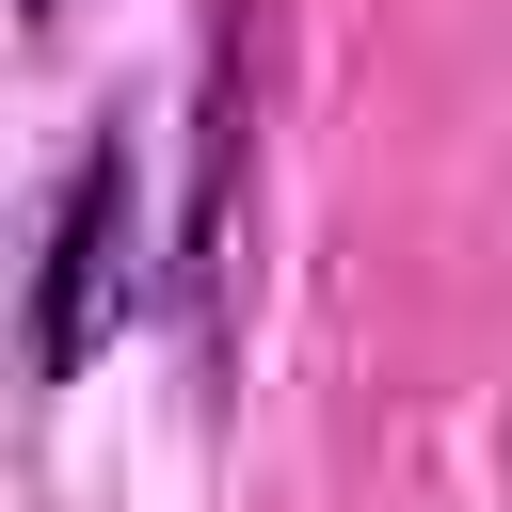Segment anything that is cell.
Segmentation results:
<instances>
[{"label": "cell", "mask_w": 512, "mask_h": 512, "mask_svg": "<svg viewBox=\"0 0 512 512\" xmlns=\"http://www.w3.org/2000/svg\"><path fill=\"white\" fill-rule=\"evenodd\" d=\"M128 304H144V160L128 128H96L32 208V384H80L128 336Z\"/></svg>", "instance_id": "1"}, {"label": "cell", "mask_w": 512, "mask_h": 512, "mask_svg": "<svg viewBox=\"0 0 512 512\" xmlns=\"http://www.w3.org/2000/svg\"><path fill=\"white\" fill-rule=\"evenodd\" d=\"M16 16H32V32H48V16H64V0H16Z\"/></svg>", "instance_id": "2"}]
</instances>
